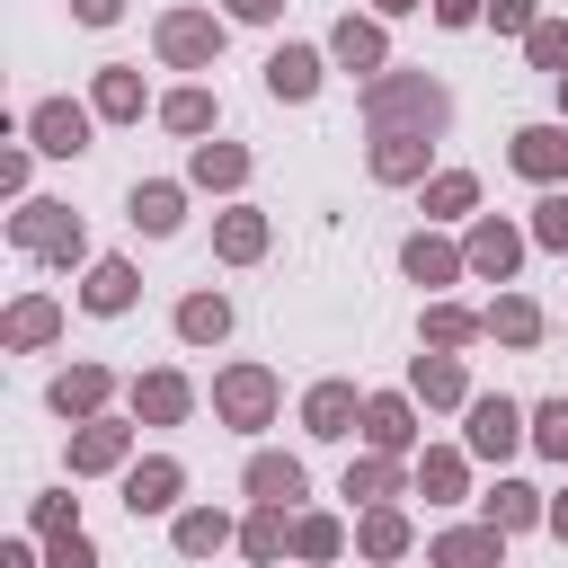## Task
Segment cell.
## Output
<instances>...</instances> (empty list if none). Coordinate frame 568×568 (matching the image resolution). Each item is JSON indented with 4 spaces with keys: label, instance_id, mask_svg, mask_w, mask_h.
<instances>
[{
    "label": "cell",
    "instance_id": "1",
    "mask_svg": "<svg viewBox=\"0 0 568 568\" xmlns=\"http://www.w3.org/2000/svg\"><path fill=\"white\" fill-rule=\"evenodd\" d=\"M364 124L373 133H444L453 89L426 80V71H382V80H364Z\"/></svg>",
    "mask_w": 568,
    "mask_h": 568
},
{
    "label": "cell",
    "instance_id": "2",
    "mask_svg": "<svg viewBox=\"0 0 568 568\" xmlns=\"http://www.w3.org/2000/svg\"><path fill=\"white\" fill-rule=\"evenodd\" d=\"M9 240H18L27 257H53V266H80V257H89V222H80L71 204H44V195H27V204L9 213Z\"/></svg>",
    "mask_w": 568,
    "mask_h": 568
},
{
    "label": "cell",
    "instance_id": "3",
    "mask_svg": "<svg viewBox=\"0 0 568 568\" xmlns=\"http://www.w3.org/2000/svg\"><path fill=\"white\" fill-rule=\"evenodd\" d=\"M275 399H284V382H275L266 364H222V373H213V417L240 426V435H257V426L275 417Z\"/></svg>",
    "mask_w": 568,
    "mask_h": 568
},
{
    "label": "cell",
    "instance_id": "4",
    "mask_svg": "<svg viewBox=\"0 0 568 568\" xmlns=\"http://www.w3.org/2000/svg\"><path fill=\"white\" fill-rule=\"evenodd\" d=\"M462 417H470V426H462V453H470V462H515L524 435H532V417H524L506 390H479Z\"/></svg>",
    "mask_w": 568,
    "mask_h": 568
},
{
    "label": "cell",
    "instance_id": "5",
    "mask_svg": "<svg viewBox=\"0 0 568 568\" xmlns=\"http://www.w3.org/2000/svg\"><path fill=\"white\" fill-rule=\"evenodd\" d=\"M151 44H160L169 71H213V62H222V18H213V9H169V18L151 27Z\"/></svg>",
    "mask_w": 568,
    "mask_h": 568
},
{
    "label": "cell",
    "instance_id": "6",
    "mask_svg": "<svg viewBox=\"0 0 568 568\" xmlns=\"http://www.w3.org/2000/svg\"><path fill=\"white\" fill-rule=\"evenodd\" d=\"M89 133H98V106H80V98H36L27 106V151H44V160H80Z\"/></svg>",
    "mask_w": 568,
    "mask_h": 568
},
{
    "label": "cell",
    "instance_id": "7",
    "mask_svg": "<svg viewBox=\"0 0 568 568\" xmlns=\"http://www.w3.org/2000/svg\"><path fill=\"white\" fill-rule=\"evenodd\" d=\"M524 240H532V231H515L506 213H479V222H470V240H462V257H470V275H479V284H515Z\"/></svg>",
    "mask_w": 568,
    "mask_h": 568
},
{
    "label": "cell",
    "instance_id": "8",
    "mask_svg": "<svg viewBox=\"0 0 568 568\" xmlns=\"http://www.w3.org/2000/svg\"><path fill=\"white\" fill-rule=\"evenodd\" d=\"M506 160H515V178H532V186H568V115H550V124H524L515 142H506Z\"/></svg>",
    "mask_w": 568,
    "mask_h": 568
},
{
    "label": "cell",
    "instance_id": "9",
    "mask_svg": "<svg viewBox=\"0 0 568 568\" xmlns=\"http://www.w3.org/2000/svg\"><path fill=\"white\" fill-rule=\"evenodd\" d=\"M328 62L355 71V80H382V71H390V36H382V18H355V9H346V18L328 27Z\"/></svg>",
    "mask_w": 568,
    "mask_h": 568
},
{
    "label": "cell",
    "instance_id": "10",
    "mask_svg": "<svg viewBox=\"0 0 568 568\" xmlns=\"http://www.w3.org/2000/svg\"><path fill=\"white\" fill-rule=\"evenodd\" d=\"M355 426H364V390H355V382H311V390H302V435L346 444Z\"/></svg>",
    "mask_w": 568,
    "mask_h": 568
},
{
    "label": "cell",
    "instance_id": "11",
    "mask_svg": "<svg viewBox=\"0 0 568 568\" xmlns=\"http://www.w3.org/2000/svg\"><path fill=\"white\" fill-rule=\"evenodd\" d=\"M133 462V426L124 417H89L71 435V479H98V470H124Z\"/></svg>",
    "mask_w": 568,
    "mask_h": 568
},
{
    "label": "cell",
    "instance_id": "12",
    "mask_svg": "<svg viewBox=\"0 0 568 568\" xmlns=\"http://www.w3.org/2000/svg\"><path fill=\"white\" fill-rule=\"evenodd\" d=\"M320 71H328L320 44H275V53H266V98L302 106V98H320Z\"/></svg>",
    "mask_w": 568,
    "mask_h": 568
},
{
    "label": "cell",
    "instance_id": "13",
    "mask_svg": "<svg viewBox=\"0 0 568 568\" xmlns=\"http://www.w3.org/2000/svg\"><path fill=\"white\" fill-rule=\"evenodd\" d=\"M106 390H115V373L106 364H71V373H53V417H71V426H89V417H106Z\"/></svg>",
    "mask_w": 568,
    "mask_h": 568
},
{
    "label": "cell",
    "instance_id": "14",
    "mask_svg": "<svg viewBox=\"0 0 568 568\" xmlns=\"http://www.w3.org/2000/svg\"><path fill=\"white\" fill-rule=\"evenodd\" d=\"M417 444V399L408 390H373L364 399V453H408Z\"/></svg>",
    "mask_w": 568,
    "mask_h": 568
},
{
    "label": "cell",
    "instance_id": "15",
    "mask_svg": "<svg viewBox=\"0 0 568 568\" xmlns=\"http://www.w3.org/2000/svg\"><path fill=\"white\" fill-rule=\"evenodd\" d=\"M408 488H417L426 506H462V497H470V453L426 444V453H417V470H408Z\"/></svg>",
    "mask_w": 568,
    "mask_h": 568
},
{
    "label": "cell",
    "instance_id": "16",
    "mask_svg": "<svg viewBox=\"0 0 568 568\" xmlns=\"http://www.w3.org/2000/svg\"><path fill=\"white\" fill-rule=\"evenodd\" d=\"M178 488H186V462H169V453L133 462V470H124V506H133V524H142V515H169Z\"/></svg>",
    "mask_w": 568,
    "mask_h": 568
},
{
    "label": "cell",
    "instance_id": "17",
    "mask_svg": "<svg viewBox=\"0 0 568 568\" xmlns=\"http://www.w3.org/2000/svg\"><path fill=\"white\" fill-rule=\"evenodd\" d=\"M426 559L435 568H506V532L497 524H453V532L426 541Z\"/></svg>",
    "mask_w": 568,
    "mask_h": 568
},
{
    "label": "cell",
    "instance_id": "18",
    "mask_svg": "<svg viewBox=\"0 0 568 568\" xmlns=\"http://www.w3.org/2000/svg\"><path fill=\"white\" fill-rule=\"evenodd\" d=\"M426 151H435V133H373V178L382 186H426Z\"/></svg>",
    "mask_w": 568,
    "mask_h": 568
},
{
    "label": "cell",
    "instance_id": "19",
    "mask_svg": "<svg viewBox=\"0 0 568 568\" xmlns=\"http://www.w3.org/2000/svg\"><path fill=\"white\" fill-rule=\"evenodd\" d=\"M53 337H62V302H53V293L9 302V320H0V346H9V355H36V346H53Z\"/></svg>",
    "mask_w": 568,
    "mask_h": 568
},
{
    "label": "cell",
    "instance_id": "20",
    "mask_svg": "<svg viewBox=\"0 0 568 568\" xmlns=\"http://www.w3.org/2000/svg\"><path fill=\"white\" fill-rule=\"evenodd\" d=\"M186 408H195V382L186 373H169V364L160 373H133V417L142 426H178Z\"/></svg>",
    "mask_w": 568,
    "mask_h": 568
},
{
    "label": "cell",
    "instance_id": "21",
    "mask_svg": "<svg viewBox=\"0 0 568 568\" xmlns=\"http://www.w3.org/2000/svg\"><path fill=\"white\" fill-rule=\"evenodd\" d=\"M479 524H497V532H532V524H550V497H541L532 479H497V488L479 497Z\"/></svg>",
    "mask_w": 568,
    "mask_h": 568
},
{
    "label": "cell",
    "instance_id": "22",
    "mask_svg": "<svg viewBox=\"0 0 568 568\" xmlns=\"http://www.w3.org/2000/svg\"><path fill=\"white\" fill-rule=\"evenodd\" d=\"M399 266H408V284H426V293H444V284L470 275V257H462L453 240H435V231H417V240L399 248Z\"/></svg>",
    "mask_w": 568,
    "mask_h": 568
},
{
    "label": "cell",
    "instance_id": "23",
    "mask_svg": "<svg viewBox=\"0 0 568 568\" xmlns=\"http://www.w3.org/2000/svg\"><path fill=\"white\" fill-rule=\"evenodd\" d=\"M408 399H426V408H470L462 355H417V364H408Z\"/></svg>",
    "mask_w": 568,
    "mask_h": 568
},
{
    "label": "cell",
    "instance_id": "24",
    "mask_svg": "<svg viewBox=\"0 0 568 568\" xmlns=\"http://www.w3.org/2000/svg\"><path fill=\"white\" fill-rule=\"evenodd\" d=\"M240 488H248L257 506H302V488H311V479H302V462H293V453H248Z\"/></svg>",
    "mask_w": 568,
    "mask_h": 568
},
{
    "label": "cell",
    "instance_id": "25",
    "mask_svg": "<svg viewBox=\"0 0 568 568\" xmlns=\"http://www.w3.org/2000/svg\"><path fill=\"white\" fill-rule=\"evenodd\" d=\"M399 488H408L399 453H364V462H346V479H337V497H355V506H390Z\"/></svg>",
    "mask_w": 568,
    "mask_h": 568
},
{
    "label": "cell",
    "instance_id": "26",
    "mask_svg": "<svg viewBox=\"0 0 568 568\" xmlns=\"http://www.w3.org/2000/svg\"><path fill=\"white\" fill-rule=\"evenodd\" d=\"M186 178H195L204 195H231V186H248V151H240V142H195V151H186Z\"/></svg>",
    "mask_w": 568,
    "mask_h": 568
},
{
    "label": "cell",
    "instance_id": "27",
    "mask_svg": "<svg viewBox=\"0 0 568 568\" xmlns=\"http://www.w3.org/2000/svg\"><path fill=\"white\" fill-rule=\"evenodd\" d=\"M213 248H222V266H257V257H266V213H257V204H231V213L213 222Z\"/></svg>",
    "mask_w": 568,
    "mask_h": 568
},
{
    "label": "cell",
    "instance_id": "28",
    "mask_svg": "<svg viewBox=\"0 0 568 568\" xmlns=\"http://www.w3.org/2000/svg\"><path fill=\"white\" fill-rule=\"evenodd\" d=\"M133 293H142V275H133L124 257H89V284H80V302H89L98 320H115V311H133Z\"/></svg>",
    "mask_w": 568,
    "mask_h": 568
},
{
    "label": "cell",
    "instance_id": "29",
    "mask_svg": "<svg viewBox=\"0 0 568 568\" xmlns=\"http://www.w3.org/2000/svg\"><path fill=\"white\" fill-rule=\"evenodd\" d=\"M408 541H417V532H408L399 506H364V515H355V550H364L373 568H382V559H408Z\"/></svg>",
    "mask_w": 568,
    "mask_h": 568
},
{
    "label": "cell",
    "instance_id": "30",
    "mask_svg": "<svg viewBox=\"0 0 568 568\" xmlns=\"http://www.w3.org/2000/svg\"><path fill=\"white\" fill-rule=\"evenodd\" d=\"M89 106H98L106 124H133V115L151 106V98H142V71H133V62H106V71H98V89H89Z\"/></svg>",
    "mask_w": 568,
    "mask_h": 568
},
{
    "label": "cell",
    "instance_id": "31",
    "mask_svg": "<svg viewBox=\"0 0 568 568\" xmlns=\"http://www.w3.org/2000/svg\"><path fill=\"white\" fill-rule=\"evenodd\" d=\"M417 204H426V222H462V213H479V178L470 169H435L417 186Z\"/></svg>",
    "mask_w": 568,
    "mask_h": 568
},
{
    "label": "cell",
    "instance_id": "32",
    "mask_svg": "<svg viewBox=\"0 0 568 568\" xmlns=\"http://www.w3.org/2000/svg\"><path fill=\"white\" fill-rule=\"evenodd\" d=\"M178 222H186V186H169V178H142V186H133V231L169 240Z\"/></svg>",
    "mask_w": 568,
    "mask_h": 568
},
{
    "label": "cell",
    "instance_id": "33",
    "mask_svg": "<svg viewBox=\"0 0 568 568\" xmlns=\"http://www.w3.org/2000/svg\"><path fill=\"white\" fill-rule=\"evenodd\" d=\"M479 320H488L497 346H541V302H524V293H497Z\"/></svg>",
    "mask_w": 568,
    "mask_h": 568
},
{
    "label": "cell",
    "instance_id": "34",
    "mask_svg": "<svg viewBox=\"0 0 568 568\" xmlns=\"http://www.w3.org/2000/svg\"><path fill=\"white\" fill-rule=\"evenodd\" d=\"M169 541H178V559H213V550H222V541H240V532H231V515H222V506H186Z\"/></svg>",
    "mask_w": 568,
    "mask_h": 568
},
{
    "label": "cell",
    "instance_id": "35",
    "mask_svg": "<svg viewBox=\"0 0 568 568\" xmlns=\"http://www.w3.org/2000/svg\"><path fill=\"white\" fill-rule=\"evenodd\" d=\"M240 550H248L257 568H275V559L293 550V506H257V515L240 524Z\"/></svg>",
    "mask_w": 568,
    "mask_h": 568
},
{
    "label": "cell",
    "instance_id": "36",
    "mask_svg": "<svg viewBox=\"0 0 568 568\" xmlns=\"http://www.w3.org/2000/svg\"><path fill=\"white\" fill-rule=\"evenodd\" d=\"M178 337H186V346H222V337H231V302H222V293H186V302H178Z\"/></svg>",
    "mask_w": 568,
    "mask_h": 568
},
{
    "label": "cell",
    "instance_id": "37",
    "mask_svg": "<svg viewBox=\"0 0 568 568\" xmlns=\"http://www.w3.org/2000/svg\"><path fill=\"white\" fill-rule=\"evenodd\" d=\"M346 550V524L337 515H293V568H328Z\"/></svg>",
    "mask_w": 568,
    "mask_h": 568
},
{
    "label": "cell",
    "instance_id": "38",
    "mask_svg": "<svg viewBox=\"0 0 568 568\" xmlns=\"http://www.w3.org/2000/svg\"><path fill=\"white\" fill-rule=\"evenodd\" d=\"M470 337H488L479 311H462V302H426V346H435V355H453V346H470Z\"/></svg>",
    "mask_w": 568,
    "mask_h": 568
},
{
    "label": "cell",
    "instance_id": "39",
    "mask_svg": "<svg viewBox=\"0 0 568 568\" xmlns=\"http://www.w3.org/2000/svg\"><path fill=\"white\" fill-rule=\"evenodd\" d=\"M160 124L186 133V142H204V133H213V89H169V98H160Z\"/></svg>",
    "mask_w": 568,
    "mask_h": 568
},
{
    "label": "cell",
    "instance_id": "40",
    "mask_svg": "<svg viewBox=\"0 0 568 568\" xmlns=\"http://www.w3.org/2000/svg\"><path fill=\"white\" fill-rule=\"evenodd\" d=\"M524 53H532V71H550V80H568V18H541V27L524 36Z\"/></svg>",
    "mask_w": 568,
    "mask_h": 568
},
{
    "label": "cell",
    "instance_id": "41",
    "mask_svg": "<svg viewBox=\"0 0 568 568\" xmlns=\"http://www.w3.org/2000/svg\"><path fill=\"white\" fill-rule=\"evenodd\" d=\"M27 524H36V532H44V541H53V532H80V506H71V497H62V488H44V497H36V506H27Z\"/></svg>",
    "mask_w": 568,
    "mask_h": 568
},
{
    "label": "cell",
    "instance_id": "42",
    "mask_svg": "<svg viewBox=\"0 0 568 568\" xmlns=\"http://www.w3.org/2000/svg\"><path fill=\"white\" fill-rule=\"evenodd\" d=\"M532 444H541L550 462H568V399H541V408H532Z\"/></svg>",
    "mask_w": 568,
    "mask_h": 568
},
{
    "label": "cell",
    "instance_id": "43",
    "mask_svg": "<svg viewBox=\"0 0 568 568\" xmlns=\"http://www.w3.org/2000/svg\"><path fill=\"white\" fill-rule=\"evenodd\" d=\"M532 240H541V248H568V186L532 204Z\"/></svg>",
    "mask_w": 568,
    "mask_h": 568
},
{
    "label": "cell",
    "instance_id": "44",
    "mask_svg": "<svg viewBox=\"0 0 568 568\" xmlns=\"http://www.w3.org/2000/svg\"><path fill=\"white\" fill-rule=\"evenodd\" d=\"M44 568H98V541L89 532H53L44 541Z\"/></svg>",
    "mask_w": 568,
    "mask_h": 568
},
{
    "label": "cell",
    "instance_id": "45",
    "mask_svg": "<svg viewBox=\"0 0 568 568\" xmlns=\"http://www.w3.org/2000/svg\"><path fill=\"white\" fill-rule=\"evenodd\" d=\"M488 27H497V36H532L541 18H532V0H488Z\"/></svg>",
    "mask_w": 568,
    "mask_h": 568
},
{
    "label": "cell",
    "instance_id": "46",
    "mask_svg": "<svg viewBox=\"0 0 568 568\" xmlns=\"http://www.w3.org/2000/svg\"><path fill=\"white\" fill-rule=\"evenodd\" d=\"M488 0H435V27H479Z\"/></svg>",
    "mask_w": 568,
    "mask_h": 568
},
{
    "label": "cell",
    "instance_id": "47",
    "mask_svg": "<svg viewBox=\"0 0 568 568\" xmlns=\"http://www.w3.org/2000/svg\"><path fill=\"white\" fill-rule=\"evenodd\" d=\"M222 9H231L240 27H275V18H284V0H222Z\"/></svg>",
    "mask_w": 568,
    "mask_h": 568
},
{
    "label": "cell",
    "instance_id": "48",
    "mask_svg": "<svg viewBox=\"0 0 568 568\" xmlns=\"http://www.w3.org/2000/svg\"><path fill=\"white\" fill-rule=\"evenodd\" d=\"M71 18H80V27H115V18H124V0H71Z\"/></svg>",
    "mask_w": 568,
    "mask_h": 568
},
{
    "label": "cell",
    "instance_id": "49",
    "mask_svg": "<svg viewBox=\"0 0 568 568\" xmlns=\"http://www.w3.org/2000/svg\"><path fill=\"white\" fill-rule=\"evenodd\" d=\"M0 568H36V550H27V541H9V550H0Z\"/></svg>",
    "mask_w": 568,
    "mask_h": 568
},
{
    "label": "cell",
    "instance_id": "50",
    "mask_svg": "<svg viewBox=\"0 0 568 568\" xmlns=\"http://www.w3.org/2000/svg\"><path fill=\"white\" fill-rule=\"evenodd\" d=\"M408 9H426V0H373V18H408Z\"/></svg>",
    "mask_w": 568,
    "mask_h": 568
},
{
    "label": "cell",
    "instance_id": "51",
    "mask_svg": "<svg viewBox=\"0 0 568 568\" xmlns=\"http://www.w3.org/2000/svg\"><path fill=\"white\" fill-rule=\"evenodd\" d=\"M550 532H559V541H568V497H550Z\"/></svg>",
    "mask_w": 568,
    "mask_h": 568
},
{
    "label": "cell",
    "instance_id": "52",
    "mask_svg": "<svg viewBox=\"0 0 568 568\" xmlns=\"http://www.w3.org/2000/svg\"><path fill=\"white\" fill-rule=\"evenodd\" d=\"M559 115H568V80H559Z\"/></svg>",
    "mask_w": 568,
    "mask_h": 568
}]
</instances>
